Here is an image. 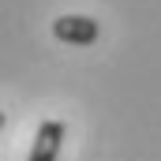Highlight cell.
<instances>
[{
	"label": "cell",
	"mask_w": 161,
	"mask_h": 161,
	"mask_svg": "<svg viewBox=\"0 0 161 161\" xmlns=\"http://www.w3.org/2000/svg\"><path fill=\"white\" fill-rule=\"evenodd\" d=\"M53 38L82 49V45H94L101 38V23L90 19V15H56L53 19Z\"/></svg>",
	"instance_id": "cell-1"
},
{
	"label": "cell",
	"mask_w": 161,
	"mask_h": 161,
	"mask_svg": "<svg viewBox=\"0 0 161 161\" xmlns=\"http://www.w3.org/2000/svg\"><path fill=\"white\" fill-rule=\"evenodd\" d=\"M64 135L68 127L64 120H41L38 135H34V146H30V158L26 161H56L60 150H64Z\"/></svg>",
	"instance_id": "cell-2"
},
{
	"label": "cell",
	"mask_w": 161,
	"mask_h": 161,
	"mask_svg": "<svg viewBox=\"0 0 161 161\" xmlns=\"http://www.w3.org/2000/svg\"><path fill=\"white\" fill-rule=\"evenodd\" d=\"M4 124H8V116H4V113H0V127H4Z\"/></svg>",
	"instance_id": "cell-3"
}]
</instances>
